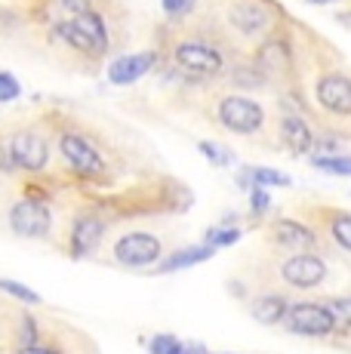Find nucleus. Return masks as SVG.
Masks as SVG:
<instances>
[{
  "label": "nucleus",
  "mask_w": 351,
  "mask_h": 354,
  "mask_svg": "<svg viewBox=\"0 0 351 354\" xmlns=\"http://www.w3.org/2000/svg\"><path fill=\"white\" fill-rule=\"evenodd\" d=\"M253 209H259V213L262 209H268V194L262 192V188H256L253 192Z\"/></svg>",
  "instance_id": "28"
},
{
  "label": "nucleus",
  "mask_w": 351,
  "mask_h": 354,
  "mask_svg": "<svg viewBox=\"0 0 351 354\" xmlns=\"http://www.w3.org/2000/svg\"><path fill=\"white\" fill-rule=\"evenodd\" d=\"M160 253H164L160 241H158L154 234H145V231H133V234H124L117 243H114V259H117L120 265H133V268L158 262Z\"/></svg>",
  "instance_id": "3"
},
{
  "label": "nucleus",
  "mask_w": 351,
  "mask_h": 354,
  "mask_svg": "<svg viewBox=\"0 0 351 354\" xmlns=\"http://www.w3.org/2000/svg\"><path fill=\"white\" fill-rule=\"evenodd\" d=\"M164 10L170 12V16H185V12L191 10V0H164Z\"/></svg>",
  "instance_id": "27"
},
{
  "label": "nucleus",
  "mask_w": 351,
  "mask_h": 354,
  "mask_svg": "<svg viewBox=\"0 0 351 354\" xmlns=\"http://www.w3.org/2000/svg\"><path fill=\"white\" fill-rule=\"evenodd\" d=\"M0 290H6L10 296H16V299H22V302H40V296L35 290H28V287H22V283H16V281H0Z\"/></svg>",
  "instance_id": "21"
},
{
  "label": "nucleus",
  "mask_w": 351,
  "mask_h": 354,
  "mask_svg": "<svg viewBox=\"0 0 351 354\" xmlns=\"http://www.w3.org/2000/svg\"><path fill=\"white\" fill-rule=\"evenodd\" d=\"M16 96H19L16 77H10V74L0 71V102H10V99H16Z\"/></svg>",
  "instance_id": "25"
},
{
  "label": "nucleus",
  "mask_w": 351,
  "mask_h": 354,
  "mask_svg": "<svg viewBox=\"0 0 351 354\" xmlns=\"http://www.w3.org/2000/svg\"><path fill=\"white\" fill-rule=\"evenodd\" d=\"M287 324L293 333L302 336H330L336 326V317L327 311V305L317 302H299V305H287Z\"/></svg>",
  "instance_id": "1"
},
{
  "label": "nucleus",
  "mask_w": 351,
  "mask_h": 354,
  "mask_svg": "<svg viewBox=\"0 0 351 354\" xmlns=\"http://www.w3.org/2000/svg\"><path fill=\"white\" fill-rule=\"evenodd\" d=\"M19 354H56V351H46V348H35V345H25Z\"/></svg>",
  "instance_id": "29"
},
{
  "label": "nucleus",
  "mask_w": 351,
  "mask_h": 354,
  "mask_svg": "<svg viewBox=\"0 0 351 354\" xmlns=\"http://www.w3.org/2000/svg\"><path fill=\"white\" fill-rule=\"evenodd\" d=\"M59 145H62L65 160H68L77 173H84V176H102L105 173V160L99 158V151L84 139V136L68 133V136H62Z\"/></svg>",
  "instance_id": "7"
},
{
  "label": "nucleus",
  "mask_w": 351,
  "mask_h": 354,
  "mask_svg": "<svg viewBox=\"0 0 351 354\" xmlns=\"http://www.w3.org/2000/svg\"><path fill=\"white\" fill-rule=\"evenodd\" d=\"M154 62H158V56H154V53H136V56H124V59H117V62L108 68V77H111V84H120V86L136 84L142 74L151 71Z\"/></svg>",
  "instance_id": "10"
},
{
  "label": "nucleus",
  "mask_w": 351,
  "mask_h": 354,
  "mask_svg": "<svg viewBox=\"0 0 351 354\" xmlns=\"http://www.w3.org/2000/svg\"><path fill=\"white\" fill-rule=\"evenodd\" d=\"M317 99L327 111L336 114H348L351 111V84L342 74H327V77L317 84Z\"/></svg>",
  "instance_id": "9"
},
{
  "label": "nucleus",
  "mask_w": 351,
  "mask_h": 354,
  "mask_svg": "<svg viewBox=\"0 0 351 354\" xmlns=\"http://www.w3.org/2000/svg\"><path fill=\"white\" fill-rule=\"evenodd\" d=\"M287 315V299L281 296H262L253 302V317L259 324H278Z\"/></svg>",
  "instance_id": "15"
},
{
  "label": "nucleus",
  "mask_w": 351,
  "mask_h": 354,
  "mask_svg": "<svg viewBox=\"0 0 351 354\" xmlns=\"http://www.w3.org/2000/svg\"><path fill=\"white\" fill-rule=\"evenodd\" d=\"M105 234V222L99 216H84V219L74 222V231H71V256H86L99 247Z\"/></svg>",
  "instance_id": "11"
},
{
  "label": "nucleus",
  "mask_w": 351,
  "mask_h": 354,
  "mask_svg": "<svg viewBox=\"0 0 351 354\" xmlns=\"http://www.w3.org/2000/svg\"><path fill=\"white\" fill-rule=\"evenodd\" d=\"M65 6H71L74 12H80V10H86V0H65Z\"/></svg>",
  "instance_id": "30"
},
{
  "label": "nucleus",
  "mask_w": 351,
  "mask_h": 354,
  "mask_svg": "<svg viewBox=\"0 0 351 354\" xmlns=\"http://www.w3.org/2000/svg\"><path fill=\"white\" fill-rule=\"evenodd\" d=\"M253 182H259V185H290L287 176L274 173V169H253Z\"/></svg>",
  "instance_id": "23"
},
{
  "label": "nucleus",
  "mask_w": 351,
  "mask_h": 354,
  "mask_svg": "<svg viewBox=\"0 0 351 354\" xmlns=\"http://www.w3.org/2000/svg\"><path fill=\"white\" fill-rule=\"evenodd\" d=\"M281 274L290 287L308 290V287H317L327 277V265H323V259H317L312 253H296L281 265Z\"/></svg>",
  "instance_id": "4"
},
{
  "label": "nucleus",
  "mask_w": 351,
  "mask_h": 354,
  "mask_svg": "<svg viewBox=\"0 0 351 354\" xmlns=\"http://www.w3.org/2000/svg\"><path fill=\"white\" fill-rule=\"evenodd\" d=\"M317 169L323 173H336V176H351V160L348 158H317L314 160Z\"/></svg>",
  "instance_id": "20"
},
{
  "label": "nucleus",
  "mask_w": 351,
  "mask_h": 354,
  "mask_svg": "<svg viewBox=\"0 0 351 354\" xmlns=\"http://www.w3.org/2000/svg\"><path fill=\"white\" fill-rule=\"evenodd\" d=\"M327 311L336 317V321H348L351 302H348V299H327Z\"/></svg>",
  "instance_id": "24"
},
{
  "label": "nucleus",
  "mask_w": 351,
  "mask_h": 354,
  "mask_svg": "<svg viewBox=\"0 0 351 354\" xmlns=\"http://www.w3.org/2000/svg\"><path fill=\"white\" fill-rule=\"evenodd\" d=\"M283 142H287L293 151H312L314 148V136H312V129H308V124L302 118H296V114H287L283 118Z\"/></svg>",
  "instance_id": "14"
},
{
  "label": "nucleus",
  "mask_w": 351,
  "mask_h": 354,
  "mask_svg": "<svg viewBox=\"0 0 351 354\" xmlns=\"http://www.w3.org/2000/svg\"><path fill=\"white\" fill-rule=\"evenodd\" d=\"M10 225L19 237H44L50 231V209L37 201H19L10 209Z\"/></svg>",
  "instance_id": "5"
},
{
  "label": "nucleus",
  "mask_w": 351,
  "mask_h": 354,
  "mask_svg": "<svg viewBox=\"0 0 351 354\" xmlns=\"http://www.w3.org/2000/svg\"><path fill=\"white\" fill-rule=\"evenodd\" d=\"M312 3H333V0H312Z\"/></svg>",
  "instance_id": "31"
},
{
  "label": "nucleus",
  "mask_w": 351,
  "mask_h": 354,
  "mask_svg": "<svg viewBox=\"0 0 351 354\" xmlns=\"http://www.w3.org/2000/svg\"><path fill=\"white\" fill-rule=\"evenodd\" d=\"M240 237L238 228H213L210 234H207V241L213 243V247H228V243H234Z\"/></svg>",
  "instance_id": "22"
},
{
  "label": "nucleus",
  "mask_w": 351,
  "mask_h": 354,
  "mask_svg": "<svg viewBox=\"0 0 351 354\" xmlns=\"http://www.w3.org/2000/svg\"><path fill=\"white\" fill-rule=\"evenodd\" d=\"M219 120L222 127H228L231 133H256L265 124V111L256 102H249L244 96H228L219 102Z\"/></svg>",
  "instance_id": "2"
},
{
  "label": "nucleus",
  "mask_w": 351,
  "mask_h": 354,
  "mask_svg": "<svg viewBox=\"0 0 351 354\" xmlns=\"http://www.w3.org/2000/svg\"><path fill=\"white\" fill-rule=\"evenodd\" d=\"M176 62L191 74H216L222 71V56L207 44L198 40H185V44L176 46Z\"/></svg>",
  "instance_id": "8"
},
{
  "label": "nucleus",
  "mask_w": 351,
  "mask_h": 354,
  "mask_svg": "<svg viewBox=\"0 0 351 354\" xmlns=\"http://www.w3.org/2000/svg\"><path fill=\"white\" fill-rule=\"evenodd\" d=\"M46 158H50V151H46V142L40 139L37 133H16L10 142V160L16 163L19 169H31V173H37V169L46 167Z\"/></svg>",
  "instance_id": "6"
},
{
  "label": "nucleus",
  "mask_w": 351,
  "mask_h": 354,
  "mask_svg": "<svg viewBox=\"0 0 351 354\" xmlns=\"http://www.w3.org/2000/svg\"><path fill=\"white\" fill-rule=\"evenodd\" d=\"M213 256V247H188V250H179L176 256H170L164 262V271H176V268H188V265H198V262H207Z\"/></svg>",
  "instance_id": "17"
},
{
  "label": "nucleus",
  "mask_w": 351,
  "mask_h": 354,
  "mask_svg": "<svg viewBox=\"0 0 351 354\" xmlns=\"http://www.w3.org/2000/svg\"><path fill=\"white\" fill-rule=\"evenodd\" d=\"M330 231H333L336 243H339L342 250H351V219H348V213H333Z\"/></svg>",
  "instance_id": "19"
},
{
  "label": "nucleus",
  "mask_w": 351,
  "mask_h": 354,
  "mask_svg": "<svg viewBox=\"0 0 351 354\" xmlns=\"http://www.w3.org/2000/svg\"><path fill=\"white\" fill-rule=\"evenodd\" d=\"M231 22L238 25L240 31L253 34V31H259L262 25L268 22V19H265V12H262V10H256L253 3H247V6H238V10L231 12Z\"/></svg>",
  "instance_id": "18"
},
{
  "label": "nucleus",
  "mask_w": 351,
  "mask_h": 354,
  "mask_svg": "<svg viewBox=\"0 0 351 354\" xmlns=\"http://www.w3.org/2000/svg\"><path fill=\"white\" fill-rule=\"evenodd\" d=\"M259 62L265 71H287L290 68V50L283 40H268L259 53Z\"/></svg>",
  "instance_id": "16"
},
{
  "label": "nucleus",
  "mask_w": 351,
  "mask_h": 354,
  "mask_svg": "<svg viewBox=\"0 0 351 354\" xmlns=\"http://www.w3.org/2000/svg\"><path fill=\"white\" fill-rule=\"evenodd\" d=\"M71 25L80 31V37H84L86 44H90L93 56H99V53H105V50H108V31H105V22L96 16V12L80 10L77 16L71 19Z\"/></svg>",
  "instance_id": "12"
},
{
  "label": "nucleus",
  "mask_w": 351,
  "mask_h": 354,
  "mask_svg": "<svg viewBox=\"0 0 351 354\" xmlns=\"http://www.w3.org/2000/svg\"><path fill=\"white\" fill-rule=\"evenodd\" d=\"M200 151H204L207 158H213L216 163H231V154H228V151H219V148H213L210 142H200Z\"/></svg>",
  "instance_id": "26"
},
{
  "label": "nucleus",
  "mask_w": 351,
  "mask_h": 354,
  "mask_svg": "<svg viewBox=\"0 0 351 354\" xmlns=\"http://www.w3.org/2000/svg\"><path fill=\"white\" fill-rule=\"evenodd\" d=\"M272 237L281 243V247H314V234L299 222L281 219L272 225Z\"/></svg>",
  "instance_id": "13"
}]
</instances>
